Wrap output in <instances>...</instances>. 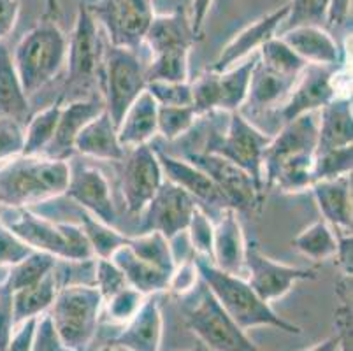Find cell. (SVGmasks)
<instances>
[{
	"instance_id": "1",
	"label": "cell",
	"mask_w": 353,
	"mask_h": 351,
	"mask_svg": "<svg viewBox=\"0 0 353 351\" xmlns=\"http://www.w3.org/2000/svg\"><path fill=\"white\" fill-rule=\"evenodd\" d=\"M316 153V112L287 121L280 134L271 137L262 160L264 186L285 193H301L313 186Z\"/></svg>"
},
{
	"instance_id": "2",
	"label": "cell",
	"mask_w": 353,
	"mask_h": 351,
	"mask_svg": "<svg viewBox=\"0 0 353 351\" xmlns=\"http://www.w3.org/2000/svg\"><path fill=\"white\" fill-rule=\"evenodd\" d=\"M69 176V160L20 154L0 167V205L28 208L65 195Z\"/></svg>"
},
{
	"instance_id": "3",
	"label": "cell",
	"mask_w": 353,
	"mask_h": 351,
	"mask_svg": "<svg viewBox=\"0 0 353 351\" xmlns=\"http://www.w3.org/2000/svg\"><path fill=\"white\" fill-rule=\"evenodd\" d=\"M194 259L201 281L210 288L218 304L243 330H250L253 327H272L295 336L303 334L299 325L281 318L271 308V304L262 301L245 278L223 272L210 259H202V257H194Z\"/></svg>"
},
{
	"instance_id": "4",
	"label": "cell",
	"mask_w": 353,
	"mask_h": 351,
	"mask_svg": "<svg viewBox=\"0 0 353 351\" xmlns=\"http://www.w3.org/2000/svg\"><path fill=\"white\" fill-rule=\"evenodd\" d=\"M0 223L34 251H43L65 262H90L95 259L81 225L48 220L28 208H2Z\"/></svg>"
},
{
	"instance_id": "5",
	"label": "cell",
	"mask_w": 353,
	"mask_h": 351,
	"mask_svg": "<svg viewBox=\"0 0 353 351\" xmlns=\"http://www.w3.org/2000/svg\"><path fill=\"white\" fill-rule=\"evenodd\" d=\"M12 63L25 95L32 97L59 76L67 58V37L57 19L44 16L16 46Z\"/></svg>"
},
{
	"instance_id": "6",
	"label": "cell",
	"mask_w": 353,
	"mask_h": 351,
	"mask_svg": "<svg viewBox=\"0 0 353 351\" xmlns=\"http://www.w3.org/2000/svg\"><path fill=\"white\" fill-rule=\"evenodd\" d=\"M104 50L97 21L90 14L86 4H81L76 12L72 34L67 41V76L59 99L60 104L97 97L94 90L101 83Z\"/></svg>"
},
{
	"instance_id": "7",
	"label": "cell",
	"mask_w": 353,
	"mask_h": 351,
	"mask_svg": "<svg viewBox=\"0 0 353 351\" xmlns=\"http://www.w3.org/2000/svg\"><path fill=\"white\" fill-rule=\"evenodd\" d=\"M104 299L94 285L70 283L60 286L50 318L67 351H86L97 334Z\"/></svg>"
},
{
	"instance_id": "8",
	"label": "cell",
	"mask_w": 353,
	"mask_h": 351,
	"mask_svg": "<svg viewBox=\"0 0 353 351\" xmlns=\"http://www.w3.org/2000/svg\"><path fill=\"white\" fill-rule=\"evenodd\" d=\"M101 86L105 112L118 127L127 109L146 90V63L137 51L109 44L104 50Z\"/></svg>"
},
{
	"instance_id": "9",
	"label": "cell",
	"mask_w": 353,
	"mask_h": 351,
	"mask_svg": "<svg viewBox=\"0 0 353 351\" xmlns=\"http://www.w3.org/2000/svg\"><path fill=\"white\" fill-rule=\"evenodd\" d=\"M271 143V135L256 128L241 111L227 112L225 128H211L208 135L206 148L202 151L221 154L223 159L230 160L255 179L260 188H264L262 179V160L268 144Z\"/></svg>"
},
{
	"instance_id": "10",
	"label": "cell",
	"mask_w": 353,
	"mask_h": 351,
	"mask_svg": "<svg viewBox=\"0 0 353 351\" xmlns=\"http://www.w3.org/2000/svg\"><path fill=\"white\" fill-rule=\"evenodd\" d=\"M199 286L195 302L185 311V325L201 343L213 351H265L223 311L204 283Z\"/></svg>"
},
{
	"instance_id": "11",
	"label": "cell",
	"mask_w": 353,
	"mask_h": 351,
	"mask_svg": "<svg viewBox=\"0 0 353 351\" xmlns=\"http://www.w3.org/2000/svg\"><path fill=\"white\" fill-rule=\"evenodd\" d=\"M90 14L104 27L109 44L139 50L155 18L153 0H97L86 4Z\"/></svg>"
},
{
	"instance_id": "12",
	"label": "cell",
	"mask_w": 353,
	"mask_h": 351,
	"mask_svg": "<svg viewBox=\"0 0 353 351\" xmlns=\"http://www.w3.org/2000/svg\"><path fill=\"white\" fill-rule=\"evenodd\" d=\"M185 159L210 176L225 197L227 204L237 212L260 211L264 204V188H260L245 169L223 159L221 154L208 151H194Z\"/></svg>"
},
{
	"instance_id": "13",
	"label": "cell",
	"mask_w": 353,
	"mask_h": 351,
	"mask_svg": "<svg viewBox=\"0 0 353 351\" xmlns=\"http://www.w3.org/2000/svg\"><path fill=\"white\" fill-rule=\"evenodd\" d=\"M245 272L246 283L268 304L287 295L295 283L319 278L316 269H301L269 259L255 239H246Z\"/></svg>"
},
{
	"instance_id": "14",
	"label": "cell",
	"mask_w": 353,
	"mask_h": 351,
	"mask_svg": "<svg viewBox=\"0 0 353 351\" xmlns=\"http://www.w3.org/2000/svg\"><path fill=\"white\" fill-rule=\"evenodd\" d=\"M120 190L130 214H141L163 183V170L155 148L150 144L130 148L123 157Z\"/></svg>"
},
{
	"instance_id": "15",
	"label": "cell",
	"mask_w": 353,
	"mask_h": 351,
	"mask_svg": "<svg viewBox=\"0 0 353 351\" xmlns=\"http://www.w3.org/2000/svg\"><path fill=\"white\" fill-rule=\"evenodd\" d=\"M197 202L185 190L163 179L159 192L143 209L141 232H159L165 239L172 241L187 230Z\"/></svg>"
},
{
	"instance_id": "16",
	"label": "cell",
	"mask_w": 353,
	"mask_h": 351,
	"mask_svg": "<svg viewBox=\"0 0 353 351\" xmlns=\"http://www.w3.org/2000/svg\"><path fill=\"white\" fill-rule=\"evenodd\" d=\"M65 195L72 202L81 205L83 211L101 220L102 223L114 227L117 208H114L111 188L101 169L90 163L70 166L69 185Z\"/></svg>"
},
{
	"instance_id": "17",
	"label": "cell",
	"mask_w": 353,
	"mask_h": 351,
	"mask_svg": "<svg viewBox=\"0 0 353 351\" xmlns=\"http://www.w3.org/2000/svg\"><path fill=\"white\" fill-rule=\"evenodd\" d=\"M334 67L307 63L285 99L280 111L281 121L287 123L307 112L320 111L323 106L336 99L338 95L334 86Z\"/></svg>"
},
{
	"instance_id": "18",
	"label": "cell",
	"mask_w": 353,
	"mask_h": 351,
	"mask_svg": "<svg viewBox=\"0 0 353 351\" xmlns=\"http://www.w3.org/2000/svg\"><path fill=\"white\" fill-rule=\"evenodd\" d=\"M155 151L160 166H162L163 178L185 190L197 202L199 208L204 209L211 218H213V214L218 217V212L230 208L225 197L221 195L220 190L216 188V185L211 181V178L204 170L188 162L187 159H178V157H172L162 150Z\"/></svg>"
},
{
	"instance_id": "19",
	"label": "cell",
	"mask_w": 353,
	"mask_h": 351,
	"mask_svg": "<svg viewBox=\"0 0 353 351\" xmlns=\"http://www.w3.org/2000/svg\"><path fill=\"white\" fill-rule=\"evenodd\" d=\"M288 12H290V4H283L281 8L268 12L265 16H262L256 21L250 23L246 28H243L220 51V54L216 57L213 66L210 67V70H213V72H223V70L237 66L241 60H246L252 54L259 53L260 48L264 46L269 39L276 37V30L285 23Z\"/></svg>"
},
{
	"instance_id": "20",
	"label": "cell",
	"mask_w": 353,
	"mask_h": 351,
	"mask_svg": "<svg viewBox=\"0 0 353 351\" xmlns=\"http://www.w3.org/2000/svg\"><path fill=\"white\" fill-rule=\"evenodd\" d=\"M102 111H104L102 97H90V99L63 102L62 109H60L57 130H54L50 146L43 153L44 157L57 160H69L76 153L74 143H76V137L79 135V132Z\"/></svg>"
},
{
	"instance_id": "21",
	"label": "cell",
	"mask_w": 353,
	"mask_h": 351,
	"mask_svg": "<svg viewBox=\"0 0 353 351\" xmlns=\"http://www.w3.org/2000/svg\"><path fill=\"white\" fill-rule=\"evenodd\" d=\"M213 255L211 262L223 272L241 276L245 272L246 237L239 221V212L227 208L214 218Z\"/></svg>"
},
{
	"instance_id": "22",
	"label": "cell",
	"mask_w": 353,
	"mask_h": 351,
	"mask_svg": "<svg viewBox=\"0 0 353 351\" xmlns=\"http://www.w3.org/2000/svg\"><path fill=\"white\" fill-rule=\"evenodd\" d=\"M163 318L155 295H148L125 328L111 341V346L128 351H160L162 346Z\"/></svg>"
},
{
	"instance_id": "23",
	"label": "cell",
	"mask_w": 353,
	"mask_h": 351,
	"mask_svg": "<svg viewBox=\"0 0 353 351\" xmlns=\"http://www.w3.org/2000/svg\"><path fill=\"white\" fill-rule=\"evenodd\" d=\"M280 39L311 66L338 67L343 62L338 41L319 25H295L287 28Z\"/></svg>"
},
{
	"instance_id": "24",
	"label": "cell",
	"mask_w": 353,
	"mask_h": 351,
	"mask_svg": "<svg viewBox=\"0 0 353 351\" xmlns=\"http://www.w3.org/2000/svg\"><path fill=\"white\" fill-rule=\"evenodd\" d=\"M310 190L323 221L338 234H352V174L314 181Z\"/></svg>"
},
{
	"instance_id": "25",
	"label": "cell",
	"mask_w": 353,
	"mask_h": 351,
	"mask_svg": "<svg viewBox=\"0 0 353 351\" xmlns=\"http://www.w3.org/2000/svg\"><path fill=\"white\" fill-rule=\"evenodd\" d=\"M316 112V153L352 146V97H336Z\"/></svg>"
},
{
	"instance_id": "26",
	"label": "cell",
	"mask_w": 353,
	"mask_h": 351,
	"mask_svg": "<svg viewBox=\"0 0 353 351\" xmlns=\"http://www.w3.org/2000/svg\"><path fill=\"white\" fill-rule=\"evenodd\" d=\"M74 151L83 157L105 162H121L125 157V148L118 139L117 125L111 116L104 111L83 127L74 143Z\"/></svg>"
},
{
	"instance_id": "27",
	"label": "cell",
	"mask_w": 353,
	"mask_h": 351,
	"mask_svg": "<svg viewBox=\"0 0 353 351\" xmlns=\"http://www.w3.org/2000/svg\"><path fill=\"white\" fill-rule=\"evenodd\" d=\"M197 41L199 37L192 30L190 18L181 8L171 14L155 16L144 39V43L152 51V57L163 51H190Z\"/></svg>"
},
{
	"instance_id": "28",
	"label": "cell",
	"mask_w": 353,
	"mask_h": 351,
	"mask_svg": "<svg viewBox=\"0 0 353 351\" xmlns=\"http://www.w3.org/2000/svg\"><path fill=\"white\" fill-rule=\"evenodd\" d=\"M157 116H159V104L150 95V92L144 90L137 97V101L127 109L120 125L117 127L121 146L125 150H130V148L150 143L159 134Z\"/></svg>"
},
{
	"instance_id": "29",
	"label": "cell",
	"mask_w": 353,
	"mask_h": 351,
	"mask_svg": "<svg viewBox=\"0 0 353 351\" xmlns=\"http://www.w3.org/2000/svg\"><path fill=\"white\" fill-rule=\"evenodd\" d=\"M111 260L114 262V265L123 272L125 279H127V285L132 286L134 290H137L139 294H143L144 297L148 295H155L159 292H163L169 286V278L171 276L162 272L157 267L150 265L148 262H144L143 259L134 253L128 244L118 248L111 255Z\"/></svg>"
},
{
	"instance_id": "30",
	"label": "cell",
	"mask_w": 353,
	"mask_h": 351,
	"mask_svg": "<svg viewBox=\"0 0 353 351\" xmlns=\"http://www.w3.org/2000/svg\"><path fill=\"white\" fill-rule=\"evenodd\" d=\"M295 81H297V77L281 76L256 62L252 77H250L248 97H246L245 106H250L252 111H265L269 108H274L287 99Z\"/></svg>"
},
{
	"instance_id": "31",
	"label": "cell",
	"mask_w": 353,
	"mask_h": 351,
	"mask_svg": "<svg viewBox=\"0 0 353 351\" xmlns=\"http://www.w3.org/2000/svg\"><path fill=\"white\" fill-rule=\"evenodd\" d=\"M62 286L59 281L57 269L53 272L27 288L12 292V313H14V327L23 323L28 318H39L48 313V309L53 304L57 292Z\"/></svg>"
},
{
	"instance_id": "32",
	"label": "cell",
	"mask_w": 353,
	"mask_h": 351,
	"mask_svg": "<svg viewBox=\"0 0 353 351\" xmlns=\"http://www.w3.org/2000/svg\"><path fill=\"white\" fill-rule=\"evenodd\" d=\"M0 118H12L21 123L30 118L28 97L21 88L11 53L2 43H0Z\"/></svg>"
},
{
	"instance_id": "33",
	"label": "cell",
	"mask_w": 353,
	"mask_h": 351,
	"mask_svg": "<svg viewBox=\"0 0 353 351\" xmlns=\"http://www.w3.org/2000/svg\"><path fill=\"white\" fill-rule=\"evenodd\" d=\"M259 62V53L252 54L241 63L230 69L218 72V111L234 112L246 104L250 77Z\"/></svg>"
},
{
	"instance_id": "34",
	"label": "cell",
	"mask_w": 353,
	"mask_h": 351,
	"mask_svg": "<svg viewBox=\"0 0 353 351\" xmlns=\"http://www.w3.org/2000/svg\"><path fill=\"white\" fill-rule=\"evenodd\" d=\"M294 248L306 259L323 262L338 253V237L327 221L316 220L297 234Z\"/></svg>"
},
{
	"instance_id": "35",
	"label": "cell",
	"mask_w": 353,
	"mask_h": 351,
	"mask_svg": "<svg viewBox=\"0 0 353 351\" xmlns=\"http://www.w3.org/2000/svg\"><path fill=\"white\" fill-rule=\"evenodd\" d=\"M128 248L139 259L157 267L162 272L171 276L176 267L174 253H172L171 241L165 239L159 232H141L139 236L128 237Z\"/></svg>"
},
{
	"instance_id": "36",
	"label": "cell",
	"mask_w": 353,
	"mask_h": 351,
	"mask_svg": "<svg viewBox=\"0 0 353 351\" xmlns=\"http://www.w3.org/2000/svg\"><path fill=\"white\" fill-rule=\"evenodd\" d=\"M60 109H62V104L57 101L28 118L25 125V143L21 154H43L46 151L57 130Z\"/></svg>"
},
{
	"instance_id": "37",
	"label": "cell",
	"mask_w": 353,
	"mask_h": 351,
	"mask_svg": "<svg viewBox=\"0 0 353 351\" xmlns=\"http://www.w3.org/2000/svg\"><path fill=\"white\" fill-rule=\"evenodd\" d=\"M57 262H59V259H54L53 255H48L43 251H32L27 259L8 270L4 279L12 292L27 288V286L35 285L37 281L46 278L50 272H53L57 269Z\"/></svg>"
},
{
	"instance_id": "38",
	"label": "cell",
	"mask_w": 353,
	"mask_h": 351,
	"mask_svg": "<svg viewBox=\"0 0 353 351\" xmlns=\"http://www.w3.org/2000/svg\"><path fill=\"white\" fill-rule=\"evenodd\" d=\"M188 57L190 51H163V53L153 54L150 63H146V79L152 81H171L185 83L190 81V67H188Z\"/></svg>"
},
{
	"instance_id": "39",
	"label": "cell",
	"mask_w": 353,
	"mask_h": 351,
	"mask_svg": "<svg viewBox=\"0 0 353 351\" xmlns=\"http://www.w3.org/2000/svg\"><path fill=\"white\" fill-rule=\"evenodd\" d=\"M79 225H81L83 232H85L90 244H92L95 259H111V255H113L118 248L128 243V236L118 232L111 225L102 223L101 220L94 218L86 211L81 212V221H79Z\"/></svg>"
},
{
	"instance_id": "40",
	"label": "cell",
	"mask_w": 353,
	"mask_h": 351,
	"mask_svg": "<svg viewBox=\"0 0 353 351\" xmlns=\"http://www.w3.org/2000/svg\"><path fill=\"white\" fill-rule=\"evenodd\" d=\"M259 62L268 69L288 77H299L304 67L307 66L299 54H295L288 44L280 37L269 39L268 43L259 50Z\"/></svg>"
},
{
	"instance_id": "41",
	"label": "cell",
	"mask_w": 353,
	"mask_h": 351,
	"mask_svg": "<svg viewBox=\"0 0 353 351\" xmlns=\"http://www.w3.org/2000/svg\"><path fill=\"white\" fill-rule=\"evenodd\" d=\"M201 116L194 106H159V134L167 141H176L192 130Z\"/></svg>"
},
{
	"instance_id": "42",
	"label": "cell",
	"mask_w": 353,
	"mask_h": 351,
	"mask_svg": "<svg viewBox=\"0 0 353 351\" xmlns=\"http://www.w3.org/2000/svg\"><path fill=\"white\" fill-rule=\"evenodd\" d=\"M352 146L334 148V150L322 151V153L314 154L313 179L314 181H322V179L341 178V176H346V174H352Z\"/></svg>"
},
{
	"instance_id": "43",
	"label": "cell",
	"mask_w": 353,
	"mask_h": 351,
	"mask_svg": "<svg viewBox=\"0 0 353 351\" xmlns=\"http://www.w3.org/2000/svg\"><path fill=\"white\" fill-rule=\"evenodd\" d=\"M188 237H190L192 248L195 251V257L210 259L213 255V234L214 221L202 208H195L194 214L190 218V223L187 227Z\"/></svg>"
},
{
	"instance_id": "44",
	"label": "cell",
	"mask_w": 353,
	"mask_h": 351,
	"mask_svg": "<svg viewBox=\"0 0 353 351\" xmlns=\"http://www.w3.org/2000/svg\"><path fill=\"white\" fill-rule=\"evenodd\" d=\"M330 0H290V12L287 19L288 28L295 25H319L322 27L327 19Z\"/></svg>"
},
{
	"instance_id": "45",
	"label": "cell",
	"mask_w": 353,
	"mask_h": 351,
	"mask_svg": "<svg viewBox=\"0 0 353 351\" xmlns=\"http://www.w3.org/2000/svg\"><path fill=\"white\" fill-rule=\"evenodd\" d=\"M144 299L146 297L139 294L137 290H134L132 286H125L123 290H120L113 297L104 301V305L108 308L109 320L118 321V323H123V321L127 323L134 317L137 309H139V305L143 304Z\"/></svg>"
},
{
	"instance_id": "46",
	"label": "cell",
	"mask_w": 353,
	"mask_h": 351,
	"mask_svg": "<svg viewBox=\"0 0 353 351\" xmlns=\"http://www.w3.org/2000/svg\"><path fill=\"white\" fill-rule=\"evenodd\" d=\"M146 90L159 106H192V83L152 81Z\"/></svg>"
},
{
	"instance_id": "47",
	"label": "cell",
	"mask_w": 353,
	"mask_h": 351,
	"mask_svg": "<svg viewBox=\"0 0 353 351\" xmlns=\"http://www.w3.org/2000/svg\"><path fill=\"white\" fill-rule=\"evenodd\" d=\"M25 127L12 118H0V163L16 159L23 153Z\"/></svg>"
},
{
	"instance_id": "48",
	"label": "cell",
	"mask_w": 353,
	"mask_h": 351,
	"mask_svg": "<svg viewBox=\"0 0 353 351\" xmlns=\"http://www.w3.org/2000/svg\"><path fill=\"white\" fill-rule=\"evenodd\" d=\"M95 288L101 292L102 299L108 301L113 297L120 290H123L127 285L123 272L114 265L111 259H97L95 260Z\"/></svg>"
},
{
	"instance_id": "49",
	"label": "cell",
	"mask_w": 353,
	"mask_h": 351,
	"mask_svg": "<svg viewBox=\"0 0 353 351\" xmlns=\"http://www.w3.org/2000/svg\"><path fill=\"white\" fill-rule=\"evenodd\" d=\"M32 248H28L18 236H14L8 227L0 223V269H11L16 263L27 259L32 253Z\"/></svg>"
},
{
	"instance_id": "50",
	"label": "cell",
	"mask_w": 353,
	"mask_h": 351,
	"mask_svg": "<svg viewBox=\"0 0 353 351\" xmlns=\"http://www.w3.org/2000/svg\"><path fill=\"white\" fill-rule=\"evenodd\" d=\"M199 283H201V276H199L197 263H195V259H188L181 263H176L167 290H171L172 295L183 297V295L192 294Z\"/></svg>"
},
{
	"instance_id": "51",
	"label": "cell",
	"mask_w": 353,
	"mask_h": 351,
	"mask_svg": "<svg viewBox=\"0 0 353 351\" xmlns=\"http://www.w3.org/2000/svg\"><path fill=\"white\" fill-rule=\"evenodd\" d=\"M6 278V276H4ZM14 330V313H12V290L0 281V351H6L11 334Z\"/></svg>"
},
{
	"instance_id": "52",
	"label": "cell",
	"mask_w": 353,
	"mask_h": 351,
	"mask_svg": "<svg viewBox=\"0 0 353 351\" xmlns=\"http://www.w3.org/2000/svg\"><path fill=\"white\" fill-rule=\"evenodd\" d=\"M32 351H67L65 348H63V344L60 343L57 332H54L50 313L41 314L39 320H37Z\"/></svg>"
},
{
	"instance_id": "53",
	"label": "cell",
	"mask_w": 353,
	"mask_h": 351,
	"mask_svg": "<svg viewBox=\"0 0 353 351\" xmlns=\"http://www.w3.org/2000/svg\"><path fill=\"white\" fill-rule=\"evenodd\" d=\"M37 320H39V318H28L23 323L16 325L6 351H32Z\"/></svg>"
},
{
	"instance_id": "54",
	"label": "cell",
	"mask_w": 353,
	"mask_h": 351,
	"mask_svg": "<svg viewBox=\"0 0 353 351\" xmlns=\"http://www.w3.org/2000/svg\"><path fill=\"white\" fill-rule=\"evenodd\" d=\"M20 18V0H0V43L14 30Z\"/></svg>"
},
{
	"instance_id": "55",
	"label": "cell",
	"mask_w": 353,
	"mask_h": 351,
	"mask_svg": "<svg viewBox=\"0 0 353 351\" xmlns=\"http://www.w3.org/2000/svg\"><path fill=\"white\" fill-rule=\"evenodd\" d=\"M352 14V0H330L325 23L330 27H343Z\"/></svg>"
},
{
	"instance_id": "56",
	"label": "cell",
	"mask_w": 353,
	"mask_h": 351,
	"mask_svg": "<svg viewBox=\"0 0 353 351\" xmlns=\"http://www.w3.org/2000/svg\"><path fill=\"white\" fill-rule=\"evenodd\" d=\"M211 6H213V0H194L192 2V14L188 18H190L192 30L197 37H201L202 27H204V21H206Z\"/></svg>"
},
{
	"instance_id": "57",
	"label": "cell",
	"mask_w": 353,
	"mask_h": 351,
	"mask_svg": "<svg viewBox=\"0 0 353 351\" xmlns=\"http://www.w3.org/2000/svg\"><path fill=\"white\" fill-rule=\"evenodd\" d=\"M306 351H343V337L341 336H334L329 337V339L322 341V343L314 344L313 348Z\"/></svg>"
},
{
	"instance_id": "58",
	"label": "cell",
	"mask_w": 353,
	"mask_h": 351,
	"mask_svg": "<svg viewBox=\"0 0 353 351\" xmlns=\"http://www.w3.org/2000/svg\"><path fill=\"white\" fill-rule=\"evenodd\" d=\"M46 18L57 19L60 14V4L59 0H46Z\"/></svg>"
},
{
	"instance_id": "59",
	"label": "cell",
	"mask_w": 353,
	"mask_h": 351,
	"mask_svg": "<svg viewBox=\"0 0 353 351\" xmlns=\"http://www.w3.org/2000/svg\"><path fill=\"white\" fill-rule=\"evenodd\" d=\"M0 214H2V205H0Z\"/></svg>"
},
{
	"instance_id": "60",
	"label": "cell",
	"mask_w": 353,
	"mask_h": 351,
	"mask_svg": "<svg viewBox=\"0 0 353 351\" xmlns=\"http://www.w3.org/2000/svg\"><path fill=\"white\" fill-rule=\"evenodd\" d=\"M188 351H201V350H188Z\"/></svg>"
}]
</instances>
